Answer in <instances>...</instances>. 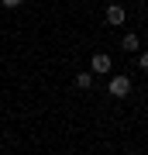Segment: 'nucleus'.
Here are the masks:
<instances>
[{
  "mask_svg": "<svg viewBox=\"0 0 148 155\" xmlns=\"http://www.w3.org/2000/svg\"><path fill=\"white\" fill-rule=\"evenodd\" d=\"M4 7H21V0H0Z\"/></svg>",
  "mask_w": 148,
  "mask_h": 155,
  "instance_id": "nucleus-7",
  "label": "nucleus"
},
{
  "mask_svg": "<svg viewBox=\"0 0 148 155\" xmlns=\"http://www.w3.org/2000/svg\"><path fill=\"white\" fill-rule=\"evenodd\" d=\"M90 66H93V72H97V76H107V72H110V55H107V52H97Z\"/></svg>",
  "mask_w": 148,
  "mask_h": 155,
  "instance_id": "nucleus-2",
  "label": "nucleus"
},
{
  "mask_svg": "<svg viewBox=\"0 0 148 155\" xmlns=\"http://www.w3.org/2000/svg\"><path fill=\"white\" fill-rule=\"evenodd\" d=\"M76 86L79 90H90V86H93V72H79V76H76Z\"/></svg>",
  "mask_w": 148,
  "mask_h": 155,
  "instance_id": "nucleus-5",
  "label": "nucleus"
},
{
  "mask_svg": "<svg viewBox=\"0 0 148 155\" xmlns=\"http://www.w3.org/2000/svg\"><path fill=\"white\" fill-rule=\"evenodd\" d=\"M121 48H124V52H138V35H134V31H127L124 38H121Z\"/></svg>",
  "mask_w": 148,
  "mask_h": 155,
  "instance_id": "nucleus-4",
  "label": "nucleus"
},
{
  "mask_svg": "<svg viewBox=\"0 0 148 155\" xmlns=\"http://www.w3.org/2000/svg\"><path fill=\"white\" fill-rule=\"evenodd\" d=\"M104 17H107V24H124V17H127V14H124V7H117V4H110Z\"/></svg>",
  "mask_w": 148,
  "mask_h": 155,
  "instance_id": "nucleus-3",
  "label": "nucleus"
},
{
  "mask_svg": "<svg viewBox=\"0 0 148 155\" xmlns=\"http://www.w3.org/2000/svg\"><path fill=\"white\" fill-rule=\"evenodd\" d=\"M138 66H141V69L148 72V52H141V55H138Z\"/></svg>",
  "mask_w": 148,
  "mask_h": 155,
  "instance_id": "nucleus-6",
  "label": "nucleus"
},
{
  "mask_svg": "<svg viewBox=\"0 0 148 155\" xmlns=\"http://www.w3.org/2000/svg\"><path fill=\"white\" fill-rule=\"evenodd\" d=\"M127 93H131V79H127V76H114V79H110V97L124 100Z\"/></svg>",
  "mask_w": 148,
  "mask_h": 155,
  "instance_id": "nucleus-1",
  "label": "nucleus"
}]
</instances>
